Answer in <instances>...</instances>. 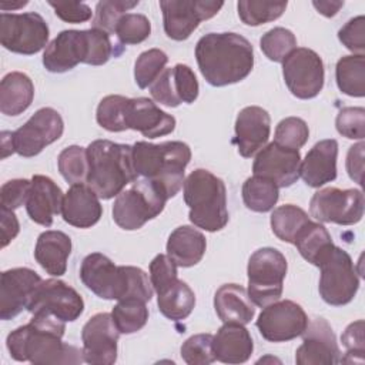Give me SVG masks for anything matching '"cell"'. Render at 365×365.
<instances>
[{"instance_id": "33", "label": "cell", "mask_w": 365, "mask_h": 365, "mask_svg": "<svg viewBox=\"0 0 365 365\" xmlns=\"http://www.w3.org/2000/svg\"><path fill=\"white\" fill-rule=\"evenodd\" d=\"M294 245L304 259L318 267L322 257L334 247V242L322 224L309 220L297 234Z\"/></svg>"}, {"instance_id": "57", "label": "cell", "mask_w": 365, "mask_h": 365, "mask_svg": "<svg viewBox=\"0 0 365 365\" xmlns=\"http://www.w3.org/2000/svg\"><path fill=\"white\" fill-rule=\"evenodd\" d=\"M312 6L317 9L318 13H321L325 17H334L339 9L344 6V1H312Z\"/></svg>"}, {"instance_id": "35", "label": "cell", "mask_w": 365, "mask_h": 365, "mask_svg": "<svg viewBox=\"0 0 365 365\" xmlns=\"http://www.w3.org/2000/svg\"><path fill=\"white\" fill-rule=\"evenodd\" d=\"M338 88L351 97L365 96V57L364 54L344 56L335 67Z\"/></svg>"}, {"instance_id": "24", "label": "cell", "mask_w": 365, "mask_h": 365, "mask_svg": "<svg viewBox=\"0 0 365 365\" xmlns=\"http://www.w3.org/2000/svg\"><path fill=\"white\" fill-rule=\"evenodd\" d=\"M63 191L50 178L41 174L33 175L26 210L31 221L43 227H50L54 217L61 212Z\"/></svg>"}, {"instance_id": "23", "label": "cell", "mask_w": 365, "mask_h": 365, "mask_svg": "<svg viewBox=\"0 0 365 365\" xmlns=\"http://www.w3.org/2000/svg\"><path fill=\"white\" fill-rule=\"evenodd\" d=\"M235 138L240 155L251 158L262 147H265L269 131H271V118L267 110L258 106L244 107L235 120Z\"/></svg>"}, {"instance_id": "7", "label": "cell", "mask_w": 365, "mask_h": 365, "mask_svg": "<svg viewBox=\"0 0 365 365\" xmlns=\"http://www.w3.org/2000/svg\"><path fill=\"white\" fill-rule=\"evenodd\" d=\"M287 259L275 248L257 250L248 259V297L254 305L267 307L282 295L287 275Z\"/></svg>"}, {"instance_id": "6", "label": "cell", "mask_w": 365, "mask_h": 365, "mask_svg": "<svg viewBox=\"0 0 365 365\" xmlns=\"http://www.w3.org/2000/svg\"><path fill=\"white\" fill-rule=\"evenodd\" d=\"M167 200L165 192L157 182L147 178L135 180L115 197L113 220L123 230H138L161 214Z\"/></svg>"}, {"instance_id": "17", "label": "cell", "mask_w": 365, "mask_h": 365, "mask_svg": "<svg viewBox=\"0 0 365 365\" xmlns=\"http://www.w3.org/2000/svg\"><path fill=\"white\" fill-rule=\"evenodd\" d=\"M117 329L111 314L98 312L93 315L81 329L83 358L91 365H111L117 361Z\"/></svg>"}, {"instance_id": "45", "label": "cell", "mask_w": 365, "mask_h": 365, "mask_svg": "<svg viewBox=\"0 0 365 365\" xmlns=\"http://www.w3.org/2000/svg\"><path fill=\"white\" fill-rule=\"evenodd\" d=\"M114 33L123 44H138L148 38L151 23L144 14L125 13L118 20Z\"/></svg>"}, {"instance_id": "25", "label": "cell", "mask_w": 365, "mask_h": 365, "mask_svg": "<svg viewBox=\"0 0 365 365\" xmlns=\"http://www.w3.org/2000/svg\"><path fill=\"white\" fill-rule=\"evenodd\" d=\"M127 128L141 133L147 138L167 135L175 128V118L160 110L150 98L137 97L128 100Z\"/></svg>"}, {"instance_id": "43", "label": "cell", "mask_w": 365, "mask_h": 365, "mask_svg": "<svg viewBox=\"0 0 365 365\" xmlns=\"http://www.w3.org/2000/svg\"><path fill=\"white\" fill-rule=\"evenodd\" d=\"M167 61V54L160 48H150L143 51L134 64V78L137 86L140 88L150 87L165 70Z\"/></svg>"}, {"instance_id": "14", "label": "cell", "mask_w": 365, "mask_h": 365, "mask_svg": "<svg viewBox=\"0 0 365 365\" xmlns=\"http://www.w3.org/2000/svg\"><path fill=\"white\" fill-rule=\"evenodd\" d=\"M27 311L30 314H48L63 322L76 321L84 311L81 295L61 279H46L37 287Z\"/></svg>"}, {"instance_id": "4", "label": "cell", "mask_w": 365, "mask_h": 365, "mask_svg": "<svg viewBox=\"0 0 365 365\" xmlns=\"http://www.w3.org/2000/svg\"><path fill=\"white\" fill-rule=\"evenodd\" d=\"M191 160V150L182 141L151 144L137 141L133 145V163L137 175L157 182L167 198L178 194L184 185V171Z\"/></svg>"}, {"instance_id": "44", "label": "cell", "mask_w": 365, "mask_h": 365, "mask_svg": "<svg viewBox=\"0 0 365 365\" xmlns=\"http://www.w3.org/2000/svg\"><path fill=\"white\" fill-rule=\"evenodd\" d=\"M138 4V0H103L96 6V16L93 20V27L100 29L108 34L115 31L117 23L125 11L134 9Z\"/></svg>"}, {"instance_id": "48", "label": "cell", "mask_w": 365, "mask_h": 365, "mask_svg": "<svg viewBox=\"0 0 365 365\" xmlns=\"http://www.w3.org/2000/svg\"><path fill=\"white\" fill-rule=\"evenodd\" d=\"M336 130L341 135L351 140H362L365 137V110L362 107H345L335 120Z\"/></svg>"}, {"instance_id": "32", "label": "cell", "mask_w": 365, "mask_h": 365, "mask_svg": "<svg viewBox=\"0 0 365 365\" xmlns=\"http://www.w3.org/2000/svg\"><path fill=\"white\" fill-rule=\"evenodd\" d=\"M34 98L31 78L20 71L6 74L0 83V111L6 115H19L26 111Z\"/></svg>"}, {"instance_id": "39", "label": "cell", "mask_w": 365, "mask_h": 365, "mask_svg": "<svg viewBox=\"0 0 365 365\" xmlns=\"http://www.w3.org/2000/svg\"><path fill=\"white\" fill-rule=\"evenodd\" d=\"M128 97L110 94L106 96L97 107L96 120L100 127L107 131L118 133L127 130V107Z\"/></svg>"}, {"instance_id": "53", "label": "cell", "mask_w": 365, "mask_h": 365, "mask_svg": "<svg viewBox=\"0 0 365 365\" xmlns=\"http://www.w3.org/2000/svg\"><path fill=\"white\" fill-rule=\"evenodd\" d=\"M339 41L352 53L364 54L365 51V17L358 16L346 21L338 31Z\"/></svg>"}, {"instance_id": "22", "label": "cell", "mask_w": 365, "mask_h": 365, "mask_svg": "<svg viewBox=\"0 0 365 365\" xmlns=\"http://www.w3.org/2000/svg\"><path fill=\"white\" fill-rule=\"evenodd\" d=\"M88 54L86 30H63L47 44L43 53V66L50 73H64L80 63H86Z\"/></svg>"}, {"instance_id": "40", "label": "cell", "mask_w": 365, "mask_h": 365, "mask_svg": "<svg viewBox=\"0 0 365 365\" xmlns=\"http://www.w3.org/2000/svg\"><path fill=\"white\" fill-rule=\"evenodd\" d=\"M238 16L247 26H259L277 20L287 9V1L241 0L237 4Z\"/></svg>"}, {"instance_id": "13", "label": "cell", "mask_w": 365, "mask_h": 365, "mask_svg": "<svg viewBox=\"0 0 365 365\" xmlns=\"http://www.w3.org/2000/svg\"><path fill=\"white\" fill-rule=\"evenodd\" d=\"M222 6V1L211 0H161L164 31L173 40H187L202 20L214 17Z\"/></svg>"}, {"instance_id": "51", "label": "cell", "mask_w": 365, "mask_h": 365, "mask_svg": "<svg viewBox=\"0 0 365 365\" xmlns=\"http://www.w3.org/2000/svg\"><path fill=\"white\" fill-rule=\"evenodd\" d=\"M86 31H87V43H88V54H87L86 64H90V66L106 64L113 54V44L110 40V34L94 27Z\"/></svg>"}, {"instance_id": "19", "label": "cell", "mask_w": 365, "mask_h": 365, "mask_svg": "<svg viewBox=\"0 0 365 365\" xmlns=\"http://www.w3.org/2000/svg\"><path fill=\"white\" fill-rule=\"evenodd\" d=\"M299 150L287 148L274 141L258 151L252 164L254 175L274 181L278 188L292 185L299 178Z\"/></svg>"}, {"instance_id": "52", "label": "cell", "mask_w": 365, "mask_h": 365, "mask_svg": "<svg viewBox=\"0 0 365 365\" xmlns=\"http://www.w3.org/2000/svg\"><path fill=\"white\" fill-rule=\"evenodd\" d=\"M31 187V180L14 178L4 182L0 188V208L16 210L27 202L29 192Z\"/></svg>"}, {"instance_id": "11", "label": "cell", "mask_w": 365, "mask_h": 365, "mask_svg": "<svg viewBox=\"0 0 365 365\" xmlns=\"http://www.w3.org/2000/svg\"><path fill=\"white\" fill-rule=\"evenodd\" d=\"M63 131L64 123L60 113L51 107H43L14 133H10V144L21 157H34L57 141Z\"/></svg>"}, {"instance_id": "9", "label": "cell", "mask_w": 365, "mask_h": 365, "mask_svg": "<svg viewBox=\"0 0 365 365\" xmlns=\"http://www.w3.org/2000/svg\"><path fill=\"white\" fill-rule=\"evenodd\" d=\"M48 34V26L38 13L0 14V41L11 53L36 54L47 46Z\"/></svg>"}, {"instance_id": "37", "label": "cell", "mask_w": 365, "mask_h": 365, "mask_svg": "<svg viewBox=\"0 0 365 365\" xmlns=\"http://www.w3.org/2000/svg\"><path fill=\"white\" fill-rule=\"evenodd\" d=\"M309 221L308 214L294 205L284 204L277 207L271 214V230L281 240L288 244H294V240L299 230Z\"/></svg>"}, {"instance_id": "10", "label": "cell", "mask_w": 365, "mask_h": 365, "mask_svg": "<svg viewBox=\"0 0 365 365\" xmlns=\"http://www.w3.org/2000/svg\"><path fill=\"white\" fill-rule=\"evenodd\" d=\"M365 200L361 190L328 187L317 191L309 202V214L319 222L354 225L364 217Z\"/></svg>"}, {"instance_id": "12", "label": "cell", "mask_w": 365, "mask_h": 365, "mask_svg": "<svg viewBox=\"0 0 365 365\" xmlns=\"http://www.w3.org/2000/svg\"><path fill=\"white\" fill-rule=\"evenodd\" d=\"M282 76L292 96L301 100L314 98L324 87V63L314 50L297 47L282 61Z\"/></svg>"}, {"instance_id": "55", "label": "cell", "mask_w": 365, "mask_h": 365, "mask_svg": "<svg viewBox=\"0 0 365 365\" xmlns=\"http://www.w3.org/2000/svg\"><path fill=\"white\" fill-rule=\"evenodd\" d=\"M364 143L359 141L358 144L349 147L346 155V171L351 180L362 185V174H364Z\"/></svg>"}, {"instance_id": "28", "label": "cell", "mask_w": 365, "mask_h": 365, "mask_svg": "<svg viewBox=\"0 0 365 365\" xmlns=\"http://www.w3.org/2000/svg\"><path fill=\"white\" fill-rule=\"evenodd\" d=\"M215 359L224 364H242L254 351L251 334L242 324L224 322L212 336Z\"/></svg>"}, {"instance_id": "54", "label": "cell", "mask_w": 365, "mask_h": 365, "mask_svg": "<svg viewBox=\"0 0 365 365\" xmlns=\"http://www.w3.org/2000/svg\"><path fill=\"white\" fill-rule=\"evenodd\" d=\"M48 6L66 23H84L93 16L90 6L80 1H48Z\"/></svg>"}, {"instance_id": "26", "label": "cell", "mask_w": 365, "mask_h": 365, "mask_svg": "<svg viewBox=\"0 0 365 365\" xmlns=\"http://www.w3.org/2000/svg\"><path fill=\"white\" fill-rule=\"evenodd\" d=\"M61 215L73 227L90 228L100 221L103 207L98 195L87 184H73L63 198Z\"/></svg>"}, {"instance_id": "3", "label": "cell", "mask_w": 365, "mask_h": 365, "mask_svg": "<svg viewBox=\"0 0 365 365\" xmlns=\"http://www.w3.org/2000/svg\"><path fill=\"white\" fill-rule=\"evenodd\" d=\"M87 185L101 200L117 197L137 180L133 163V145L110 140H96L87 147Z\"/></svg>"}, {"instance_id": "47", "label": "cell", "mask_w": 365, "mask_h": 365, "mask_svg": "<svg viewBox=\"0 0 365 365\" xmlns=\"http://www.w3.org/2000/svg\"><path fill=\"white\" fill-rule=\"evenodd\" d=\"M181 358L188 365H208L215 361L212 335L197 334L181 345Z\"/></svg>"}, {"instance_id": "21", "label": "cell", "mask_w": 365, "mask_h": 365, "mask_svg": "<svg viewBox=\"0 0 365 365\" xmlns=\"http://www.w3.org/2000/svg\"><path fill=\"white\" fill-rule=\"evenodd\" d=\"M198 81L187 64H175L165 68L150 86L151 97L167 107H178L181 103L191 104L198 97Z\"/></svg>"}, {"instance_id": "2", "label": "cell", "mask_w": 365, "mask_h": 365, "mask_svg": "<svg viewBox=\"0 0 365 365\" xmlns=\"http://www.w3.org/2000/svg\"><path fill=\"white\" fill-rule=\"evenodd\" d=\"M195 60L205 81L224 87L244 80L254 67L251 43L237 33H208L195 46Z\"/></svg>"}, {"instance_id": "8", "label": "cell", "mask_w": 365, "mask_h": 365, "mask_svg": "<svg viewBox=\"0 0 365 365\" xmlns=\"http://www.w3.org/2000/svg\"><path fill=\"white\" fill-rule=\"evenodd\" d=\"M321 269L318 291L321 298L334 307L351 302L359 288V278L352 258L339 247H332L319 261Z\"/></svg>"}, {"instance_id": "5", "label": "cell", "mask_w": 365, "mask_h": 365, "mask_svg": "<svg viewBox=\"0 0 365 365\" xmlns=\"http://www.w3.org/2000/svg\"><path fill=\"white\" fill-rule=\"evenodd\" d=\"M184 201L190 208V221L214 232L228 224L227 188L221 178L204 168L194 170L184 180Z\"/></svg>"}, {"instance_id": "27", "label": "cell", "mask_w": 365, "mask_h": 365, "mask_svg": "<svg viewBox=\"0 0 365 365\" xmlns=\"http://www.w3.org/2000/svg\"><path fill=\"white\" fill-rule=\"evenodd\" d=\"M338 143L334 138L318 141L301 161L299 177L308 187L318 188L336 178Z\"/></svg>"}, {"instance_id": "15", "label": "cell", "mask_w": 365, "mask_h": 365, "mask_svg": "<svg viewBox=\"0 0 365 365\" xmlns=\"http://www.w3.org/2000/svg\"><path fill=\"white\" fill-rule=\"evenodd\" d=\"M308 322V317L299 304L289 299H278L264 307L255 325L264 339L287 342L302 335Z\"/></svg>"}, {"instance_id": "1", "label": "cell", "mask_w": 365, "mask_h": 365, "mask_svg": "<svg viewBox=\"0 0 365 365\" xmlns=\"http://www.w3.org/2000/svg\"><path fill=\"white\" fill-rule=\"evenodd\" d=\"M66 325L48 314H34L29 324L19 327L7 335L6 345L13 359L47 364H80L84 361L83 349L63 342Z\"/></svg>"}, {"instance_id": "38", "label": "cell", "mask_w": 365, "mask_h": 365, "mask_svg": "<svg viewBox=\"0 0 365 365\" xmlns=\"http://www.w3.org/2000/svg\"><path fill=\"white\" fill-rule=\"evenodd\" d=\"M111 317L120 334H134L140 331L148 321V308L144 301L127 298L120 299L113 311Z\"/></svg>"}, {"instance_id": "41", "label": "cell", "mask_w": 365, "mask_h": 365, "mask_svg": "<svg viewBox=\"0 0 365 365\" xmlns=\"http://www.w3.org/2000/svg\"><path fill=\"white\" fill-rule=\"evenodd\" d=\"M57 165L63 178L71 185L86 182L88 175L87 148L80 145H70L64 148L58 154Z\"/></svg>"}, {"instance_id": "20", "label": "cell", "mask_w": 365, "mask_h": 365, "mask_svg": "<svg viewBox=\"0 0 365 365\" xmlns=\"http://www.w3.org/2000/svg\"><path fill=\"white\" fill-rule=\"evenodd\" d=\"M302 344L295 352L298 365H334L339 362V348L331 325L324 318L308 322Z\"/></svg>"}, {"instance_id": "50", "label": "cell", "mask_w": 365, "mask_h": 365, "mask_svg": "<svg viewBox=\"0 0 365 365\" xmlns=\"http://www.w3.org/2000/svg\"><path fill=\"white\" fill-rule=\"evenodd\" d=\"M342 345L346 349V354L344 358H341L339 362H364V354H365V339H364V321L358 319L346 327L341 336Z\"/></svg>"}, {"instance_id": "30", "label": "cell", "mask_w": 365, "mask_h": 365, "mask_svg": "<svg viewBox=\"0 0 365 365\" xmlns=\"http://www.w3.org/2000/svg\"><path fill=\"white\" fill-rule=\"evenodd\" d=\"M214 308L222 322L248 324L255 315V307L244 287L224 284L214 295Z\"/></svg>"}, {"instance_id": "31", "label": "cell", "mask_w": 365, "mask_h": 365, "mask_svg": "<svg viewBox=\"0 0 365 365\" xmlns=\"http://www.w3.org/2000/svg\"><path fill=\"white\" fill-rule=\"evenodd\" d=\"M207 241L202 232L190 225L177 227L168 237L167 255L177 267L188 268L201 261Z\"/></svg>"}, {"instance_id": "29", "label": "cell", "mask_w": 365, "mask_h": 365, "mask_svg": "<svg viewBox=\"0 0 365 365\" xmlns=\"http://www.w3.org/2000/svg\"><path fill=\"white\" fill-rule=\"evenodd\" d=\"M71 254V240L63 231H44L38 235L34 258L40 267L53 277H61L67 269V259Z\"/></svg>"}, {"instance_id": "58", "label": "cell", "mask_w": 365, "mask_h": 365, "mask_svg": "<svg viewBox=\"0 0 365 365\" xmlns=\"http://www.w3.org/2000/svg\"><path fill=\"white\" fill-rule=\"evenodd\" d=\"M27 3H29L27 0H19V1H11V3H7L6 0H1V3H0V9H1L3 11L9 10V9H11V10H16V9L24 7Z\"/></svg>"}, {"instance_id": "42", "label": "cell", "mask_w": 365, "mask_h": 365, "mask_svg": "<svg viewBox=\"0 0 365 365\" xmlns=\"http://www.w3.org/2000/svg\"><path fill=\"white\" fill-rule=\"evenodd\" d=\"M259 47L268 60L282 63L297 48V38L291 30L274 27L261 37Z\"/></svg>"}, {"instance_id": "56", "label": "cell", "mask_w": 365, "mask_h": 365, "mask_svg": "<svg viewBox=\"0 0 365 365\" xmlns=\"http://www.w3.org/2000/svg\"><path fill=\"white\" fill-rule=\"evenodd\" d=\"M0 228H1V248H4L17 237L20 231V224L13 211L0 208Z\"/></svg>"}, {"instance_id": "18", "label": "cell", "mask_w": 365, "mask_h": 365, "mask_svg": "<svg viewBox=\"0 0 365 365\" xmlns=\"http://www.w3.org/2000/svg\"><path fill=\"white\" fill-rule=\"evenodd\" d=\"M43 279L30 268H11L1 272L0 278V318L13 319L27 309L37 287Z\"/></svg>"}, {"instance_id": "36", "label": "cell", "mask_w": 365, "mask_h": 365, "mask_svg": "<svg viewBox=\"0 0 365 365\" xmlns=\"http://www.w3.org/2000/svg\"><path fill=\"white\" fill-rule=\"evenodd\" d=\"M279 197L278 185L264 177L252 175L242 184V201L245 207L255 212H268L274 208Z\"/></svg>"}, {"instance_id": "46", "label": "cell", "mask_w": 365, "mask_h": 365, "mask_svg": "<svg viewBox=\"0 0 365 365\" xmlns=\"http://www.w3.org/2000/svg\"><path fill=\"white\" fill-rule=\"evenodd\" d=\"M274 137V143L287 148L299 150L308 141L309 130L302 118L287 117L278 123Z\"/></svg>"}, {"instance_id": "34", "label": "cell", "mask_w": 365, "mask_h": 365, "mask_svg": "<svg viewBox=\"0 0 365 365\" xmlns=\"http://www.w3.org/2000/svg\"><path fill=\"white\" fill-rule=\"evenodd\" d=\"M157 297L160 312L171 321L185 319L195 307L194 291L181 279H177L171 287L157 294Z\"/></svg>"}, {"instance_id": "16", "label": "cell", "mask_w": 365, "mask_h": 365, "mask_svg": "<svg viewBox=\"0 0 365 365\" xmlns=\"http://www.w3.org/2000/svg\"><path fill=\"white\" fill-rule=\"evenodd\" d=\"M81 282L103 299H123L127 289L124 265L117 267L101 252L88 254L80 267Z\"/></svg>"}, {"instance_id": "49", "label": "cell", "mask_w": 365, "mask_h": 365, "mask_svg": "<svg viewBox=\"0 0 365 365\" xmlns=\"http://www.w3.org/2000/svg\"><path fill=\"white\" fill-rule=\"evenodd\" d=\"M177 277V265L165 254H158L150 262V281L157 294L171 287Z\"/></svg>"}]
</instances>
